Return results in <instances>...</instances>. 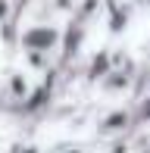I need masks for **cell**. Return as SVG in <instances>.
<instances>
[{
  "label": "cell",
  "instance_id": "obj_1",
  "mask_svg": "<svg viewBox=\"0 0 150 153\" xmlns=\"http://www.w3.org/2000/svg\"><path fill=\"white\" fill-rule=\"evenodd\" d=\"M56 44H59V31L50 25H35L22 34V47L28 53H50L56 50Z\"/></svg>",
  "mask_w": 150,
  "mask_h": 153
},
{
  "label": "cell",
  "instance_id": "obj_2",
  "mask_svg": "<svg viewBox=\"0 0 150 153\" xmlns=\"http://www.w3.org/2000/svg\"><path fill=\"white\" fill-rule=\"evenodd\" d=\"M128 122H131V113H128L125 106H119V109H113L110 116L100 119V131H103V134H113V131H122Z\"/></svg>",
  "mask_w": 150,
  "mask_h": 153
},
{
  "label": "cell",
  "instance_id": "obj_3",
  "mask_svg": "<svg viewBox=\"0 0 150 153\" xmlns=\"http://www.w3.org/2000/svg\"><path fill=\"white\" fill-rule=\"evenodd\" d=\"M6 91H10V97H13V100H25V97L31 94V81H28V75L13 72L10 78H6Z\"/></svg>",
  "mask_w": 150,
  "mask_h": 153
},
{
  "label": "cell",
  "instance_id": "obj_4",
  "mask_svg": "<svg viewBox=\"0 0 150 153\" xmlns=\"http://www.w3.org/2000/svg\"><path fill=\"white\" fill-rule=\"evenodd\" d=\"M10 16V0H0V19Z\"/></svg>",
  "mask_w": 150,
  "mask_h": 153
},
{
  "label": "cell",
  "instance_id": "obj_5",
  "mask_svg": "<svg viewBox=\"0 0 150 153\" xmlns=\"http://www.w3.org/2000/svg\"><path fill=\"white\" fill-rule=\"evenodd\" d=\"M63 153H85V150H63Z\"/></svg>",
  "mask_w": 150,
  "mask_h": 153
}]
</instances>
